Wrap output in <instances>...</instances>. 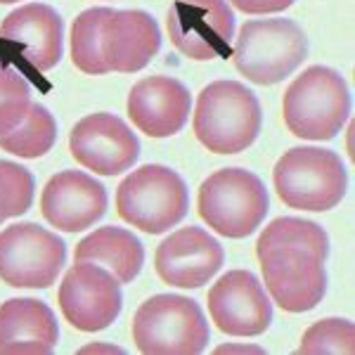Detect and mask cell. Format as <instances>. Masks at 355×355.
<instances>
[{"mask_svg":"<svg viewBox=\"0 0 355 355\" xmlns=\"http://www.w3.org/2000/svg\"><path fill=\"white\" fill-rule=\"evenodd\" d=\"M259 97L244 83L214 81L199 93L194 135L214 154H239L261 133Z\"/></svg>","mask_w":355,"mask_h":355,"instance_id":"6da1fadb","label":"cell"},{"mask_svg":"<svg viewBox=\"0 0 355 355\" xmlns=\"http://www.w3.org/2000/svg\"><path fill=\"white\" fill-rule=\"evenodd\" d=\"M284 123L303 140H331L351 116V93L339 71L311 67L287 88L282 100Z\"/></svg>","mask_w":355,"mask_h":355,"instance_id":"7a4b0ae2","label":"cell"},{"mask_svg":"<svg viewBox=\"0 0 355 355\" xmlns=\"http://www.w3.org/2000/svg\"><path fill=\"white\" fill-rule=\"evenodd\" d=\"M199 216L223 237L242 239L256 232L270 209L266 185L244 168H223L209 175L199 187Z\"/></svg>","mask_w":355,"mask_h":355,"instance_id":"3957f363","label":"cell"},{"mask_svg":"<svg viewBox=\"0 0 355 355\" xmlns=\"http://www.w3.org/2000/svg\"><path fill=\"white\" fill-rule=\"evenodd\" d=\"M308 55V38L291 19H256L239 28L232 62L251 83L272 85L296 71Z\"/></svg>","mask_w":355,"mask_h":355,"instance_id":"277c9868","label":"cell"},{"mask_svg":"<svg viewBox=\"0 0 355 355\" xmlns=\"http://www.w3.org/2000/svg\"><path fill=\"white\" fill-rule=\"evenodd\" d=\"M133 341L145 355H197L209 343V322L197 301L157 294L137 308Z\"/></svg>","mask_w":355,"mask_h":355,"instance_id":"5b68a950","label":"cell"},{"mask_svg":"<svg viewBox=\"0 0 355 355\" xmlns=\"http://www.w3.org/2000/svg\"><path fill=\"white\" fill-rule=\"evenodd\" d=\"M272 182L289 209L329 211L346 194V168L341 157L320 147H294L275 164Z\"/></svg>","mask_w":355,"mask_h":355,"instance_id":"8992f818","label":"cell"},{"mask_svg":"<svg viewBox=\"0 0 355 355\" xmlns=\"http://www.w3.org/2000/svg\"><path fill=\"white\" fill-rule=\"evenodd\" d=\"M116 209L119 216L137 230L162 234L187 216L190 194L175 171L150 164L133 171L119 185Z\"/></svg>","mask_w":355,"mask_h":355,"instance_id":"52a82bcc","label":"cell"},{"mask_svg":"<svg viewBox=\"0 0 355 355\" xmlns=\"http://www.w3.org/2000/svg\"><path fill=\"white\" fill-rule=\"evenodd\" d=\"M64 259V242L36 223H17L0 232V279L10 287L48 289Z\"/></svg>","mask_w":355,"mask_h":355,"instance_id":"ba28073f","label":"cell"},{"mask_svg":"<svg viewBox=\"0 0 355 355\" xmlns=\"http://www.w3.org/2000/svg\"><path fill=\"white\" fill-rule=\"evenodd\" d=\"M266 289L287 313H306L327 294L324 261L306 249L279 246L259 256Z\"/></svg>","mask_w":355,"mask_h":355,"instance_id":"9c48e42d","label":"cell"},{"mask_svg":"<svg viewBox=\"0 0 355 355\" xmlns=\"http://www.w3.org/2000/svg\"><path fill=\"white\" fill-rule=\"evenodd\" d=\"M97 263L76 261L60 284V308L71 327L81 331L107 329L121 313V287Z\"/></svg>","mask_w":355,"mask_h":355,"instance_id":"30bf717a","label":"cell"},{"mask_svg":"<svg viewBox=\"0 0 355 355\" xmlns=\"http://www.w3.org/2000/svg\"><path fill=\"white\" fill-rule=\"evenodd\" d=\"M166 28L182 55L206 62L230 53L234 15L225 0H175Z\"/></svg>","mask_w":355,"mask_h":355,"instance_id":"8fae6325","label":"cell"},{"mask_svg":"<svg viewBox=\"0 0 355 355\" xmlns=\"http://www.w3.org/2000/svg\"><path fill=\"white\" fill-rule=\"evenodd\" d=\"M71 157L100 175H119L133 168L140 157V142L133 130L114 114H90L73 125L69 135Z\"/></svg>","mask_w":355,"mask_h":355,"instance_id":"7c38bea8","label":"cell"},{"mask_svg":"<svg viewBox=\"0 0 355 355\" xmlns=\"http://www.w3.org/2000/svg\"><path fill=\"white\" fill-rule=\"evenodd\" d=\"M216 327L230 336H259L272 322V303L254 272L230 270L209 291Z\"/></svg>","mask_w":355,"mask_h":355,"instance_id":"4fadbf2b","label":"cell"},{"mask_svg":"<svg viewBox=\"0 0 355 355\" xmlns=\"http://www.w3.org/2000/svg\"><path fill=\"white\" fill-rule=\"evenodd\" d=\"M225 261V251L202 227H182L164 239L154 256L157 275L171 287H204Z\"/></svg>","mask_w":355,"mask_h":355,"instance_id":"5bb4252c","label":"cell"},{"mask_svg":"<svg viewBox=\"0 0 355 355\" xmlns=\"http://www.w3.org/2000/svg\"><path fill=\"white\" fill-rule=\"evenodd\" d=\"M41 211L57 230L81 232L105 216L107 190L83 171H62L43 187Z\"/></svg>","mask_w":355,"mask_h":355,"instance_id":"9a60e30c","label":"cell"},{"mask_svg":"<svg viewBox=\"0 0 355 355\" xmlns=\"http://www.w3.org/2000/svg\"><path fill=\"white\" fill-rule=\"evenodd\" d=\"M102 57L110 71L135 73L162 48V33L152 15L142 10H112L102 21Z\"/></svg>","mask_w":355,"mask_h":355,"instance_id":"2e32d148","label":"cell"},{"mask_svg":"<svg viewBox=\"0 0 355 355\" xmlns=\"http://www.w3.org/2000/svg\"><path fill=\"white\" fill-rule=\"evenodd\" d=\"M192 110L190 90L171 76H150L133 85L128 95V116L137 130L150 137L180 133Z\"/></svg>","mask_w":355,"mask_h":355,"instance_id":"e0dca14e","label":"cell"},{"mask_svg":"<svg viewBox=\"0 0 355 355\" xmlns=\"http://www.w3.org/2000/svg\"><path fill=\"white\" fill-rule=\"evenodd\" d=\"M0 38L17 45L33 69L50 71L62 60L64 24L55 8L28 3L5 17L0 24Z\"/></svg>","mask_w":355,"mask_h":355,"instance_id":"ac0fdd59","label":"cell"},{"mask_svg":"<svg viewBox=\"0 0 355 355\" xmlns=\"http://www.w3.org/2000/svg\"><path fill=\"white\" fill-rule=\"evenodd\" d=\"M60 339L55 313L38 299H10L0 306V353L48 355Z\"/></svg>","mask_w":355,"mask_h":355,"instance_id":"d6986e66","label":"cell"},{"mask_svg":"<svg viewBox=\"0 0 355 355\" xmlns=\"http://www.w3.org/2000/svg\"><path fill=\"white\" fill-rule=\"evenodd\" d=\"M76 261L97 263L105 270H110L121 284H128L142 270L145 249L133 232L110 225L81 239V244L76 246Z\"/></svg>","mask_w":355,"mask_h":355,"instance_id":"ffe728a7","label":"cell"},{"mask_svg":"<svg viewBox=\"0 0 355 355\" xmlns=\"http://www.w3.org/2000/svg\"><path fill=\"white\" fill-rule=\"evenodd\" d=\"M57 140L55 116L43 105H31L17 128L0 137V150L21 159H38L53 150Z\"/></svg>","mask_w":355,"mask_h":355,"instance_id":"44dd1931","label":"cell"},{"mask_svg":"<svg viewBox=\"0 0 355 355\" xmlns=\"http://www.w3.org/2000/svg\"><path fill=\"white\" fill-rule=\"evenodd\" d=\"M279 246H294V249H306L318 256L320 261H327L329 256V237L318 223L303 218H277L272 220L266 230L261 232L256 242V254H266Z\"/></svg>","mask_w":355,"mask_h":355,"instance_id":"7402d4cb","label":"cell"},{"mask_svg":"<svg viewBox=\"0 0 355 355\" xmlns=\"http://www.w3.org/2000/svg\"><path fill=\"white\" fill-rule=\"evenodd\" d=\"M110 8H90L76 17L71 26V62L76 69L90 76H100L107 73L110 67L105 64L102 57V21H105Z\"/></svg>","mask_w":355,"mask_h":355,"instance_id":"603a6c76","label":"cell"},{"mask_svg":"<svg viewBox=\"0 0 355 355\" xmlns=\"http://www.w3.org/2000/svg\"><path fill=\"white\" fill-rule=\"evenodd\" d=\"M299 353L303 355H353L355 327L351 320L327 318L315 322L303 334Z\"/></svg>","mask_w":355,"mask_h":355,"instance_id":"cb8c5ba5","label":"cell"},{"mask_svg":"<svg viewBox=\"0 0 355 355\" xmlns=\"http://www.w3.org/2000/svg\"><path fill=\"white\" fill-rule=\"evenodd\" d=\"M31 107V85L17 69L0 62V137L17 128Z\"/></svg>","mask_w":355,"mask_h":355,"instance_id":"d4e9b609","label":"cell"},{"mask_svg":"<svg viewBox=\"0 0 355 355\" xmlns=\"http://www.w3.org/2000/svg\"><path fill=\"white\" fill-rule=\"evenodd\" d=\"M36 182L24 166L0 162V220L15 218L31 209Z\"/></svg>","mask_w":355,"mask_h":355,"instance_id":"484cf974","label":"cell"},{"mask_svg":"<svg viewBox=\"0 0 355 355\" xmlns=\"http://www.w3.org/2000/svg\"><path fill=\"white\" fill-rule=\"evenodd\" d=\"M230 3L246 15H268L291 8L294 0H230Z\"/></svg>","mask_w":355,"mask_h":355,"instance_id":"4316f807","label":"cell"},{"mask_svg":"<svg viewBox=\"0 0 355 355\" xmlns=\"http://www.w3.org/2000/svg\"><path fill=\"white\" fill-rule=\"evenodd\" d=\"M216 353H263L261 346H246V343H242V346H234V343H225V346H218L216 348Z\"/></svg>","mask_w":355,"mask_h":355,"instance_id":"83f0119b","label":"cell"},{"mask_svg":"<svg viewBox=\"0 0 355 355\" xmlns=\"http://www.w3.org/2000/svg\"><path fill=\"white\" fill-rule=\"evenodd\" d=\"M81 353H123V348H119V346H102V343H93V346L81 348Z\"/></svg>","mask_w":355,"mask_h":355,"instance_id":"f1b7e54d","label":"cell"},{"mask_svg":"<svg viewBox=\"0 0 355 355\" xmlns=\"http://www.w3.org/2000/svg\"><path fill=\"white\" fill-rule=\"evenodd\" d=\"M12 3H19V0H0V5H12Z\"/></svg>","mask_w":355,"mask_h":355,"instance_id":"f546056e","label":"cell"},{"mask_svg":"<svg viewBox=\"0 0 355 355\" xmlns=\"http://www.w3.org/2000/svg\"><path fill=\"white\" fill-rule=\"evenodd\" d=\"M0 223H3V220H0Z\"/></svg>","mask_w":355,"mask_h":355,"instance_id":"4dcf8cb0","label":"cell"}]
</instances>
